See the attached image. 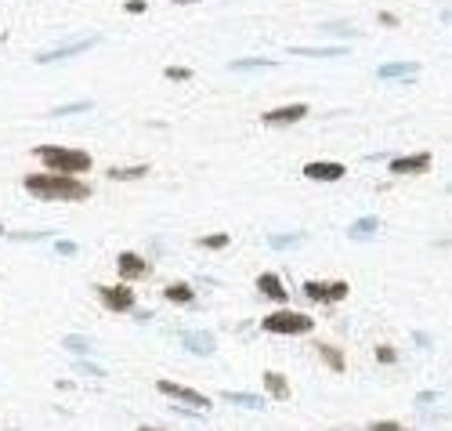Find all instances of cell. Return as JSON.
Segmentation results:
<instances>
[{"label":"cell","instance_id":"6da1fadb","mask_svg":"<svg viewBox=\"0 0 452 431\" xmlns=\"http://www.w3.org/2000/svg\"><path fill=\"white\" fill-rule=\"evenodd\" d=\"M26 192L33 200H48V203H80L91 196V185L69 178V175H55V170H40V175L26 178Z\"/></svg>","mask_w":452,"mask_h":431},{"label":"cell","instance_id":"7a4b0ae2","mask_svg":"<svg viewBox=\"0 0 452 431\" xmlns=\"http://www.w3.org/2000/svg\"><path fill=\"white\" fill-rule=\"evenodd\" d=\"M36 160H44L48 170H55V175H69V178L91 170V153L66 149V145H36Z\"/></svg>","mask_w":452,"mask_h":431},{"label":"cell","instance_id":"3957f363","mask_svg":"<svg viewBox=\"0 0 452 431\" xmlns=\"http://www.w3.org/2000/svg\"><path fill=\"white\" fill-rule=\"evenodd\" d=\"M261 330H264V334H286V337H300V334H311V330H315V315H304V312H290V308H283V312H271V315H264Z\"/></svg>","mask_w":452,"mask_h":431},{"label":"cell","instance_id":"277c9868","mask_svg":"<svg viewBox=\"0 0 452 431\" xmlns=\"http://www.w3.org/2000/svg\"><path fill=\"white\" fill-rule=\"evenodd\" d=\"M351 294V287L344 283V279H333V283H318V279H308L304 283V297L315 301V305H337Z\"/></svg>","mask_w":452,"mask_h":431},{"label":"cell","instance_id":"5b68a950","mask_svg":"<svg viewBox=\"0 0 452 431\" xmlns=\"http://www.w3.org/2000/svg\"><path fill=\"white\" fill-rule=\"evenodd\" d=\"M430 163H435V156L427 153V149H420V153H405V156H395L391 163H387V170L391 175H423V170H430Z\"/></svg>","mask_w":452,"mask_h":431},{"label":"cell","instance_id":"8992f818","mask_svg":"<svg viewBox=\"0 0 452 431\" xmlns=\"http://www.w3.org/2000/svg\"><path fill=\"white\" fill-rule=\"evenodd\" d=\"M156 388H160V392H163L167 399L185 402V406H192V409H210V406H213V402H210L203 392H192V388H185V384H174V381H160Z\"/></svg>","mask_w":452,"mask_h":431},{"label":"cell","instance_id":"52a82bcc","mask_svg":"<svg viewBox=\"0 0 452 431\" xmlns=\"http://www.w3.org/2000/svg\"><path fill=\"white\" fill-rule=\"evenodd\" d=\"M344 163H337V160H311V163H304V178H311V182H344Z\"/></svg>","mask_w":452,"mask_h":431},{"label":"cell","instance_id":"ba28073f","mask_svg":"<svg viewBox=\"0 0 452 431\" xmlns=\"http://www.w3.org/2000/svg\"><path fill=\"white\" fill-rule=\"evenodd\" d=\"M98 297L105 301V308H113V312H131L134 308V290L131 287H98Z\"/></svg>","mask_w":452,"mask_h":431},{"label":"cell","instance_id":"9c48e42d","mask_svg":"<svg viewBox=\"0 0 452 431\" xmlns=\"http://www.w3.org/2000/svg\"><path fill=\"white\" fill-rule=\"evenodd\" d=\"M308 116V105L304 102H293V105H278V109L264 113V123L268 127H286V123H300Z\"/></svg>","mask_w":452,"mask_h":431},{"label":"cell","instance_id":"30bf717a","mask_svg":"<svg viewBox=\"0 0 452 431\" xmlns=\"http://www.w3.org/2000/svg\"><path fill=\"white\" fill-rule=\"evenodd\" d=\"M380 80H405V83H413L420 76V66L416 62H383V66L376 69Z\"/></svg>","mask_w":452,"mask_h":431},{"label":"cell","instance_id":"8fae6325","mask_svg":"<svg viewBox=\"0 0 452 431\" xmlns=\"http://www.w3.org/2000/svg\"><path fill=\"white\" fill-rule=\"evenodd\" d=\"M98 44V36H83V40H73V44L66 48H55V51H44V55H36L40 66H48V62H62V58H69V55H80V51H87Z\"/></svg>","mask_w":452,"mask_h":431},{"label":"cell","instance_id":"7c38bea8","mask_svg":"<svg viewBox=\"0 0 452 431\" xmlns=\"http://www.w3.org/2000/svg\"><path fill=\"white\" fill-rule=\"evenodd\" d=\"M376 228H380V218H376V214H365V218H355V221H351L348 240L365 243V240H373V235H376Z\"/></svg>","mask_w":452,"mask_h":431},{"label":"cell","instance_id":"4fadbf2b","mask_svg":"<svg viewBox=\"0 0 452 431\" xmlns=\"http://www.w3.org/2000/svg\"><path fill=\"white\" fill-rule=\"evenodd\" d=\"M116 265H120V275H123V279H141V275L148 272L145 257H141V254H134V250H123Z\"/></svg>","mask_w":452,"mask_h":431},{"label":"cell","instance_id":"5bb4252c","mask_svg":"<svg viewBox=\"0 0 452 431\" xmlns=\"http://www.w3.org/2000/svg\"><path fill=\"white\" fill-rule=\"evenodd\" d=\"M257 290H261L264 297H271V301H286V287H283V279H278L275 272L257 275Z\"/></svg>","mask_w":452,"mask_h":431},{"label":"cell","instance_id":"9a60e30c","mask_svg":"<svg viewBox=\"0 0 452 431\" xmlns=\"http://www.w3.org/2000/svg\"><path fill=\"white\" fill-rule=\"evenodd\" d=\"M315 352H318V359L326 362L333 374H344V366H348V359H344V352H340V348H333V344H315Z\"/></svg>","mask_w":452,"mask_h":431},{"label":"cell","instance_id":"2e32d148","mask_svg":"<svg viewBox=\"0 0 452 431\" xmlns=\"http://www.w3.org/2000/svg\"><path fill=\"white\" fill-rule=\"evenodd\" d=\"M264 388H268V395H271V399H283V402L290 399V381H286L283 374H275V370H268V374H264Z\"/></svg>","mask_w":452,"mask_h":431},{"label":"cell","instance_id":"e0dca14e","mask_svg":"<svg viewBox=\"0 0 452 431\" xmlns=\"http://www.w3.org/2000/svg\"><path fill=\"white\" fill-rule=\"evenodd\" d=\"M185 348L192 355H210L213 352V337L210 334H185Z\"/></svg>","mask_w":452,"mask_h":431},{"label":"cell","instance_id":"ac0fdd59","mask_svg":"<svg viewBox=\"0 0 452 431\" xmlns=\"http://www.w3.org/2000/svg\"><path fill=\"white\" fill-rule=\"evenodd\" d=\"M290 55H300V58H340V55H348V48H290Z\"/></svg>","mask_w":452,"mask_h":431},{"label":"cell","instance_id":"d6986e66","mask_svg":"<svg viewBox=\"0 0 452 431\" xmlns=\"http://www.w3.org/2000/svg\"><path fill=\"white\" fill-rule=\"evenodd\" d=\"M163 297H167V301H174V305H192V301H196V290L185 287V283H174V287H167V290H163Z\"/></svg>","mask_w":452,"mask_h":431},{"label":"cell","instance_id":"ffe728a7","mask_svg":"<svg viewBox=\"0 0 452 431\" xmlns=\"http://www.w3.org/2000/svg\"><path fill=\"white\" fill-rule=\"evenodd\" d=\"M221 399L232 402V406H243V409H261V406H264L261 399L250 395V392H221Z\"/></svg>","mask_w":452,"mask_h":431},{"label":"cell","instance_id":"44dd1931","mask_svg":"<svg viewBox=\"0 0 452 431\" xmlns=\"http://www.w3.org/2000/svg\"><path fill=\"white\" fill-rule=\"evenodd\" d=\"M109 178L113 182H138V178H145V167H113Z\"/></svg>","mask_w":452,"mask_h":431},{"label":"cell","instance_id":"7402d4cb","mask_svg":"<svg viewBox=\"0 0 452 431\" xmlns=\"http://www.w3.org/2000/svg\"><path fill=\"white\" fill-rule=\"evenodd\" d=\"M275 62L271 58H243V62H232V69H271Z\"/></svg>","mask_w":452,"mask_h":431},{"label":"cell","instance_id":"603a6c76","mask_svg":"<svg viewBox=\"0 0 452 431\" xmlns=\"http://www.w3.org/2000/svg\"><path fill=\"white\" fill-rule=\"evenodd\" d=\"M199 247H206V250H221V247H228V232H213V235H203V240H199Z\"/></svg>","mask_w":452,"mask_h":431},{"label":"cell","instance_id":"cb8c5ba5","mask_svg":"<svg viewBox=\"0 0 452 431\" xmlns=\"http://www.w3.org/2000/svg\"><path fill=\"white\" fill-rule=\"evenodd\" d=\"M91 102H73V105H58V109H51V116H73V113H87Z\"/></svg>","mask_w":452,"mask_h":431},{"label":"cell","instance_id":"d4e9b609","mask_svg":"<svg viewBox=\"0 0 452 431\" xmlns=\"http://www.w3.org/2000/svg\"><path fill=\"white\" fill-rule=\"evenodd\" d=\"M376 362L380 366H395L398 362V352L391 348V344H380V348H376Z\"/></svg>","mask_w":452,"mask_h":431},{"label":"cell","instance_id":"484cf974","mask_svg":"<svg viewBox=\"0 0 452 431\" xmlns=\"http://www.w3.org/2000/svg\"><path fill=\"white\" fill-rule=\"evenodd\" d=\"M66 348L76 352V355H87V352H91V341H83V337H66Z\"/></svg>","mask_w":452,"mask_h":431},{"label":"cell","instance_id":"4316f807","mask_svg":"<svg viewBox=\"0 0 452 431\" xmlns=\"http://www.w3.org/2000/svg\"><path fill=\"white\" fill-rule=\"evenodd\" d=\"M365 431H409V427H402L398 420H373Z\"/></svg>","mask_w":452,"mask_h":431},{"label":"cell","instance_id":"83f0119b","mask_svg":"<svg viewBox=\"0 0 452 431\" xmlns=\"http://www.w3.org/2000/svg\"><path fill=\"white\" fill-rule=\"evenodd\" d=\"M55 254H58V257H73V254H76V243H73V240H58V243H55Z\"/></svg>","mask_w":452,"mask_h":431},{"label":"cell","instance_id":"f1b7e54d","mask_svg":"<svg viewBox=\"0 0 452 431\" xmlns=\"http://www.w3.org/2000/svg\"><path fill=\"white\" fill-rule=\"evenodd\" d=\"M293 243H300V235H271V247H275V250L293 247Z\"/></svg>","mask_w":452,"mask_h":431},{"label":"cell","instance_id":"f546056e","mask_svg":"<svg viewBox=\"0 0 452 431\" xmlns=\"http://www.w3.org/2000/svg\"><path fill=\"white\" fill-rule=\"evenodd\" d=\"M167 80H192V73L181 66H167Z\"/></svg>","mask_w":452,"mask_h":431},{"label":"cell","instance_id":"4dcf8cb0","mask_svg":"<svg viewBox=\"0 0 452 431\" xmlns=\"http://www.w3.org/2000/svg\"><path fill=\"white\" fill-rule=\"evenodd\" d=\"M376 18H380V26H387V29H395V26H402V22H398V15H391V11H380Z\"/></svg>","mask_w":452,"mask_h":431},{"label":"cell","instance_id":"1f68e13d","mask_svg":"<svg viewBox=\"0 0 452 431\" xmlns=\"http://www.w3.org/2000/svg\"><path fill=\"white\" fill-rule=\"evenodd\" d=\"M148 4H145V0H127V11H131V15H141Z\"/></svg>","mask_w":452,"mask_h":431},{"label":"cell","instance_id":"d6a6232c","mask_svg":"<svg viewBox=\"0 0 452 431\" xmlns=\"http://www.w3.org/2000/svg\"><path fill=\"white\" fill-rule=\"evenodd\" d=\"M416 402H420V406H427V402H438V395H435V392H423Z\"/></svg>","mask_w":452,"mask_h":431},{"label":"cell","instance_id":"836d02e7","mask_svg":"<svg viewBox=\"0 0 452 431\" xmlns=\"http://www.w3.org/2000/svg\"><path fill=\"white\" fill-rule=\"evenodd\" d=\"M442 22H449V26H452V8H445V11H442Z\"/></svg>","mask_w":452,"mask_h":431},{"label":"cell","instance_id":"e575fe53","mask_svg":"<svg viewBox=\"0 0 452 431\" xmlns=\"http://www.w3.org/2000/svg\"><path fill=\"white\" fill-rule=\"evenodd\" d=\"M174 4H196V0H174Z\"/></svg>","mask_w":452,"mask_h":431},{"label":"cell","instance_id":"d590c367","mask_svg":"<svg viewBox=\"0 0 452 431\" xmlns=\"http://www.w3.org/2000/svg\"><path fill=\"white\" fill-rule=\"evenodd\" d=\"M138 431H160V427H138Z\"/></svg>","mask_w":452,"mask_h":431},{"label":"cell","instance_id":"8d00e7d4","mask_svg":"<svg viewBox=\"0 0 452 431\" xmlns=\"http://www.w3.org/2000/svg\"><path fill=\"white\" fill-rule=\"evenodd\" d=\"M445 192H452V182H449V185H445Z\"/></svg>","mask_w":452,"mask_h":431}]
</instances>
